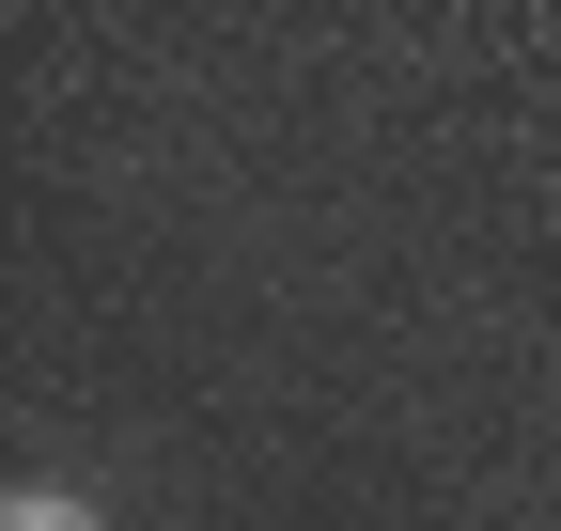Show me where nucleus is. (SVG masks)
Returning a JSON list of instances; mask_svg holds the SVG:
<instances>
[{
    "mask_svg": "<svg viewBox=\"0 0 561 531\" xmlns=\"http://www.w3.org/2000/svg\"><path fill=\"white\" fill-rule=\"evenodd\" d=\"M0 531H94V500H62V485H16V500H0Z\"/></svg>",
    "mask_w": 561,
    "mask_h": 531,
    "instance_id": "obj_1",
    "label": "nucleus"
}]
</instances>
